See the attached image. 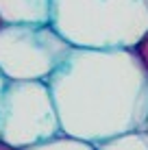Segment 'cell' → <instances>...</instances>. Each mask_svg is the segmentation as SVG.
<instances>
[{
    "label": "cell",
    "instance_id": "5",
    "mask_svg": "<svg viewBox=\"0 0 148 150\" xmlns=\"http://www.w3.org/2000/svg\"><path fill=\"white\" fill-rule=\"evenodd\" d=\"M52 0H0L4 24H50Z\"/></svg>",
    "mask_w": 148,
    "mask_h": 150
},
{
    "label": "cell",
    "instance_id": "1",
    "mask_svg": "<svg viewBox=\"0 0 148 150\" xmlns=\"http://www.w3.org/2000/svg\"><path fill=\"white\" fill-rule=\"evenodd\" d=\"M46 85L63 135L98 146L144 128L148 74L133 50L72 48Z\"/></svg>",
    "mask_w": 148,
    "mask_h": 150
},
{
    "label": "cell",
    "instance_id": "4",
    "mask_svg": "<svg viewBox=\"0 0 148 150\" xmlns=\"http://www.w3.org/2000/svg\"><path fill=\"white\" fill-rule=\"evenodd\" d=\"M61 135L52 96L46 83L7 81L0 102V139L20 150Z\"/></svg>",
    "mask_w": 148,
    "mask_h": 150
},
{
    "label": "cell",
    "instance_id": "3",
    "mask_svg": "<svg viewBox=\"0 0 148 150\" xmlns=\"http://www.w3.org/2000/svg\"><path fill=\"white\" fill-rule=\"evenodd\" d=\"M72 46L50 24H4L0 28V74L7 81L46 83Z\"/></svg>",
    "mask_w": 148,
    "mask_h": 150
},
{
    "label": "cell",
    "instance_id": "11",
    "mask_svg": "<svg viewBox=\"0 0 148 150\" xmlns=\"http://www.w3.org/2000/svg\"><path fill=\"white\" fill-rule=\"evenodd\" d=\"M142 131H144L146 135H148V117H146V122H144V128H142Z\"/></svg>",
    "mask_w": 148,
    "mask_h": 150
},
{
    "label": "cell",
    "instance_id": "8",
    "mask_svg": "<svg viewBox=\"0 0 148 150\" xmlns=\"http://www.w3.org/2000/svg\"><path fill=\"white\" fill-rule=\"evenodd\" d=\"M133 52H135V57H137V61H140V65L144 68V72L148 74V33L135 44Z\"/></svg>",
    "mask_w": 148,
    "mask_h": 150
},
{
    "label": "cell",
    "instance_id": "6",
    "mask_svg": "<svg viewBox=\"0 0 148 150\" xmlns=\"http://www.w3.org/2000/svg\"><path fill=\"white\" fill-rule=\"evenodd\" d=\"M96 150H148V135L144 131H133L98 144Z\"/></svg>",
    "mask_w": 148,
    "mask_h": 150
},
{
    "label": "cell",
    "instance_id": "7",
    "mask_svg": "<svg viewBox=\"0 0 148 150\" xmlns=\"http://www.w3.org/2000/svg\"><path fill=\"white\" fill-rule=\"evenodd\" d=\"M26 150H96L94 144H87L83 139H76L70 135H57L52 139H46V142L37 144V146H30Z\"/></svg>",
    "mask_w": 148,
    "mask_h": 150
},
{
    "label": "cell",
    "instance_id": "10",
    "mask_svg": "<svg viewBox=\"0 0 148 150\" xmlns=\"http://www.w3.org/2000/svg\"><path fill=\"white\" fill-rule=\"evenodd\" d=\"M0 150H20V148H13V146H9V144H4L2 139H0Z\"/></svg>",
    "mask_w": 148,
    "mask_h": 150
},
{
    "label": "cell",
    "instance_id": "12",
    "mask_svg": "<svg viewBox=\"0 0 148 150\" xmlns=\"http://www.w3.org/2000/svg\"><path fill=\"white\" fill-rule=\"evenodd\" d=\"M4 26V22H2V18H0V28H2Z\"/></svg>",
    "mask_w": 148,
    "mask_h": 150
},
{
    "label": "cell",
    "instance_id": "9",
    "mask_svg": "<svg viewBox=\"0 0 148 150\" xmlns=\"http://www.w3.org/2000/svg\"><path fill=\"white\" fill-rule=\"evenodd\" d=\"M4 87H7V79L0 74V102H2V94H4Z\"/></svg>",
    "mask_w": 148,
    "mask_h": 150
},
{
    "label": "cell",
    "instance_id": "13",
    "mask_svg": "<svg viewBox=\"0 0 148 150\" xmlns=\"http://www.w3.org/2000/svg\"><path fill=\"white\" fill-rule=\"evenodd\" d=\"M146 2H148V0H146Z\"/></svg>",
    "mask_w": 148,
    "mask_h": 150
},
{
    "label": "cell",
    "instance_id": "2",
    "mask_svg": "<svg viewBox=\"0 0 148 150\" xmlns=\"http://www.w3.org/2000/svg\"><path fill=\"white\" fill-rule=\"evenodd\" d=\"M50 26L72 48L133 50L148 33V2L52 0Z\"/></svg>",
    "mask_w": 148,
    "mask_h": 150
}]
</instances>
